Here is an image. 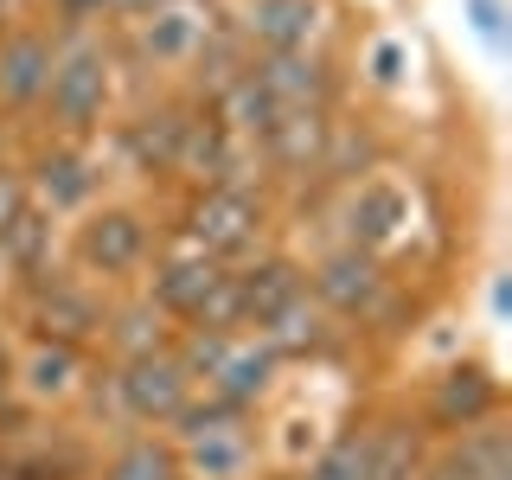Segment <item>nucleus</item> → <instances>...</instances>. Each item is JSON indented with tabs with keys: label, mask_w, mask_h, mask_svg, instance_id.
<instances>
[{
	"label": "nucleus",
	"mask_w": 512,
	"mask_h": 480,
	"mask_svg": "<svg viewBox=\"0 0 512 480\" xmlns=\"http://www.w3.org/2000/svg\"><path fill=\"white\" fill-rule=\"evenodd\" d=\"M250 77L276 109H327L333 96V64L314 52H263L250 64Z\"/></svg>",
	"instance_id": "9d476101"
},
{
	"label": "nucleus",
	"mask_w": 512,
	"mask_h": 480,
	"mask_svg": "<svg viewBox=\"0 0 512 480\" xmlns=\"http://www.w3.org/2000/svg\"><path fill=\"white\" fill-rule=\"evenodd\" d=\"M256 141H263V154L276 160V167H320L333 128H327V109H282Z\"/></svg>",
	"instance_id": "a211bd4d"
},
{
	"label": "nucleus",
	"mask_w": 512,
	"mask_h": 480,
	"mask_svg": "<svg viewBox=\"0 0 512 480\" xmlns=\"http://www.w3.org/2000/svg\"><path fill=\"white\" fill-rule=\"evenodd\" d=\"M148 52L154 58H186L205 45V20H192V13H148Z\"/></svg>",
	"instance_id": "b1692460"
},
{
	"label": "nucleus",
	"mask_w": 512,
	"mask_h": 480,
	"mask_svg": "<svg viewBox=\"0 0 512 480\" xmlns=\"http://www.w3.org/2000/svg\"><path fill=\"white\" fill-rule=\"evenodd\" d=\"M506 461H512V423L506 416H487L480 429H461V436H448L442 448H429L416 480H487L493 468H506Z\"/></svg>",
	"instance_id": "0eeeda50"
},
{
	"label": "nucleus",
	"mask_w": 512,
	"mask_h": 480,
	"mask_svg": "<svg viewBox=\"0 0 512 480\" xmlns=\"http://www.w3.org/2000/svg\"><path fill=\"white\" fill-rule=\"evenodd\" d=\"M384 288H391V276H384V263L372 250L359 244H340L327 250L314 263V308L320 314H340V320H365L384 301Z\"/></svg>",
	"instance_id": "39448f33"
},
{
	"label": "nucleus",
	"mask_w": 512,
	"mask_h": 480,
	"mask_svg": "<svg viewBox=\"0 0 512 480\" xmlns=\"http://www.w3.org/2000/svg\"><path fill=\"white\" fill-rule=\"evenodd\" d=\"M288 480H365V429H346V436H333V442L308 461V468L288 474Z\"/></svg>",
	"instance_id": "5701e85b"
},
{
	"label": "nucleus",
	"mask_w": 512,
	"mask_h": 480,
	"mask_svg": "<svg viewBox=\"0 0 512 480\" xmlns=\"http://www.w3.org/2000/svg\"><path fill=\"white\" fill-rule=\"evenodd\" d=\"M103 7H109V0H58V13H64V20H71V26L96 20V13H103Z\"/></svg>",
	"instance_id": "c85d7f7f"
},
{
	"label": "nucleus",
	"mask_w": 512,
	"mask_h": 480,
	"mask_svg": "<svg viewBox=\"0 0 512 480\" xmlns=\"http://www.w3.org/2000/svg\"><path fill=\"white\" fill-rule=\"evenodd\" d=\"M71 372H77L71 346H39L32 365H26V391L32 397H64V391H71Z\"/></svg>",
	"instance_id": "393cba45"
},
{
	"label": "nucleus",
	"mask_w": 512,
	"mask_h": 480,
	"mask_svg": "<svg viewBox=\"0 0 512 480\" xmlns=\"http://www.w3.org/2000/svg\"><path fill=\"white\" fill-rule=\"evenodd\" d=\"M231 295H237V327H269L295 295H308V269L288 256H263V263L231 276Z\"/></svg>",
	"instance_id": "9b49d317"
},
{
	"label": "nucleus",
	"mask_w": 512,
	"mask_h": 480,
	"mask_svg": "<svg viewBox=\"0 0 512 480\" xmlns=\"http://www.w3.org/2000/svg\"><path fill=\"white\" fill-rule=\"evenodd\" d=\"M372 77L378 84H397V77H404V45H391V39L372 45Z\"/></svg>",
	"instance_id": "cd10ccee"
},
{
	"label": "nucleus",
	"mask_w": 512,
	"mask_h": 480,
	"mask_svg": "<svg viewBox=\"0 0 512 480\" xmlns=\"http://www.w3.org/2000/svg\"><path fill=\"white\" fill-rule=\"evenodd\" d=\"M256 340L276 352V359H301V352L327 346V314L314 308V295H295L276 320H269V327H256Z\"/></svg>",
	"instance_id": "4be33fe9"
},
{
	"label": "nucleus",
	"mask_w": 512,
	"mask_h": 480,
	"mask_svg": "<svg viewBox=\"0 0 512 480\" xmlns=\"http://www.w3.org/2000/svg\"><path fill=\"white\" fill-rule=\"evenodd\" d=\"M52 58H58L52 32H39V26L0 32V103L7 109H39L45 77H52Z\"/></svg>",
	"instance_id": "6e6552de"
},
{
	"label": "nucleus",
	"mask_w": 512,
	"mask_h": 480,
	"mask_svg": "<svg viewBox=\"0 0 512 480\" xmlns=\"http://www.w3.org/2000/svg\"><path fill=\"white\" fill-rule=\"evenodd\" d=\"M26 192H32L39 212H84L96 199V160L84 148H71V141H58V148H45L32 160Z\"/></svg>",
	"instance_id": "1a4fd4ad"
},
{
	"label": "nucleus",
	"mask_w": 512,
	"mask_h": 480,
	"mask_svg": "<svg viewBox=\"0 0 512 480\" xmlns=\"http://www.w3.org/2000/svg\"><path fill=\"white\" fill-rule=\"evenodd\" d=\"M487 480H512V461H506V468H493V474H487Z\"/></svg>",
	"instance_id": "7c9ffc66"
},
{
	"label": "nucleus",
	"mask_w": 512,
	"mask_h": 480,
	"mask_svg": "<svg viewBox=\"0 0 512 480\" xmlns=\"http://www.w3.org/2000/svg\"><path fill=\"white\" fill-rule=\"evenodd\" d=\"M429 455V429L416 416H384L365 429V480H416Z\"/></svg>",
	"instance_id": "4468645a"
},
{
	"label": "nucleus",
	"mask_w": 512,
	"mask_h": 480,
	"mask_svg": "<svg viewBox=\"0 0 512 480\" xmlns=\"http://www.w3.org/2000/svg\"><path fill=\"white\" fill-rule=\"evenodd\" d=\"M276 352H269L263 340H237L231 352H224V365L212 378H205V391L218 397V404H237V410H250L256 397L269 391V384H276Z\"/></svg>",
	"instance_id": "f3484780"
},
{
	"label": "nucleus",
	"mask_w": 512,
	"mask_h": 480,
	"mask_svg": "<svg viewBox=\"0 0 512 480\" xmlns=\"http://www.w3.org/2000/svg\"><path fill=\"white\" fill-rule=\"evenodd\" d=\"M39 103L52 109V122L64 128V135L96 128V122H103V109H109V52L96 39H64Z\"/></svg>",
	"instance_id": "f257e3e1"
},
{
	"label": "nucleus",
	"mask_w": 512,
	"mask_h": 480,
	"mask_svg": "<svg viewBox=\"0 0 512 480\" xmlns=\"http://www.w3.org/2000/svg\"><path fill=\"white\" fill-rule=\"evenodd\" d=\"M224 282V269L212 263V256H199V250H186V256H167V263L154 269V282H148V301L167 320H192L205 308V295Z\"/></svg>",
	"instance_id": "ddd939ff"
},
{
	"label": "nucleus",
	"mask_w": 512,
	"mask_h": 480,
	"mask_svg": "<svg viewBox=\"0 0 512 480\" xmlns=\"http://www.w3.org/2000/svg\"><path fill=\"white\" fill-rule=\"evenodd\" d=\"M96 480H186L180 468V448L167 436H154V429H141V436L116 442V455L103 461V474Z\"/></svg>",
	"instance_id": "412c9836"
},
{
	"label": "nucleus",
	"mask_w": 512,
	"mask_h": 480,
	"mask_svg": "<svg viewBox=\"0 0 512 480\" xmlns=\"http://www.w3.org/2000/svg\"><path fill=\"white\" fill-rule=\"evenodd\" d=\"M199 384L186 378V365L173 359V346L160 352H141V359H122L116 365V397H122V416L141 429H167L173 416L192 404Z\"/></svg>",
	"instance_id": "f03ea898"
},
{
	"label": "nucleus",
	"mask_w": 512,
	"mask_h": 480,
	"mask_svg": "<svg viewBox=\"0 0 512 480\" xmlns=\"http://www.w3.org/2000/svg\"><path fill=\"white\" fill-rule=\"evenodd\" d=\"M103 346L116 352V365H122V359H141V352L173 346V340H167V314H160L148 295L128 301V308H103Z\"/></svg>",
	"instance_id": "aec40b11"
},
{
	"label": "nucleus",
	"mask_w": 512,
	"mask_h": 480,
	"mask_svg": "<svg viewBox=\"0 0 512 480\" xmlns=\"http://www.w3.org/2000/svg\"><path fill=\"white\" fill-rule=\"evenodd\" d=\"M404 218H410V205H404V192L397 186H384V180H372V186H359L352 192V205H346V244H359V250H384L397 231H404Z\"/></svg>",
	"instance_id": "6ab92c4d"
},
{
	"label": "nucleus",
	"mask_w": 512,
	"mask_h": 480,
	"mask_svg": "<svg viewBox=\"0 0 512 480\" xmlns=\"http://www.w3.org/2000/svg\"><path fill=\"white\" fill-rule=\"evenodd\" d=\"M487 416H500V378L480 359H461L429 384V404H423L416 423H423L429 436H461V429H480Z\"/></svg>",
	"instance_id": "20e7f679"
},
{
	"label": "nucleus",
	"mask_w": 512,
	"mask_h": 480,
	"mask_svg": "<svg viewBox=\"0 0 512 480\" xmlns=\"http://www.w3.org/2000/svg\"><path fill=\"white\" fill-rule=\"evenodd\" d=\"M320 26V0H250L244 7V39L263 52H308Z\"/></svg>",
	"instance_id": "dca6fc26"
},
{
	"label": "nucleus",
	"mask_w": 512,
	"mask_h": 480,
	"mask_svg": "<svg viewBox=\"0 0 512 480\" xmlns=\"http://www.w3.org/2000/svg\"><path fill=\"white\" fill-rule=\"evenodd\" d=\"M13 7H20V0H0V20H13Z\"/></svg>",
	"instance_id": "c756f323"
},
{
	"label": "nucleus",
	"mask_w": 512,
	"mask_h": 480,
	"mask_svg": "<svg viewBox=\"0 0 512 480\" xmlns=\"http://www.w3.org/2000/svg\"><path fill=\"white\" fill-rule=\"evenodd\" d=\"M39 333L52 346H84V340H96L103 333V301L90 295L84 282H71V276H39Z\"/></svg>",
	"instance_id": "f8f14e48"
},
{
	"label": "nucleus",
	"mask_w": 512,
	"mask_h": 480,
	"mask_svg": "<svg viewBox=\"0 0 512 480\" xmlns=\"http://www.w3.org/2000/svg\"><path fill=\"white\" fill-rule=\"evenodd\" d=\"M468 26L487 45H506V0H468Z\"/></svg>",
	"instance_id": "a878e982"
},
{
	"label": "nucleus",
	"mask_w": 512,
	"mask_h": 480,
	"mask_svg": "<svg viewBox=\"0 0 512 480\" xmlns=\"http://www.w3.org/2000/svg\"><path fill=\"white\" fill-rule=\"evenodd\" d=\"M180 468L186 480H244L256 468V429L250 416L231 429H218V436H199V442H180Z\"/></svg>",
	"instance_id": "2eb2a0df"
},
{
	"label": "nucleus",
	"mask_w": 512,
	"mask_h": 480,
	"mask_svg": "<svg viewBox=\"0 0 512 480\" xmlns=\"http://www.w3.org/2000/svg\"><path fill=\"white\" fill-rule=\"evenodd\" d=\"M148 250H154V231L128 205H103V212H90L77 224V263L90 276H128V269L148 263Z\"/></svg>",
	"instance_id": "423d86ee"
},
{
	"label": "nucleus",
	"mask_w": 512,
	"mask_h": 480,
	"mask_svg": "<svg viewBox=\"0 0 512 480\" xmlns=\"http://www.w3.org/2000/svg\"><path fill=\"white\" fill-rule=\"evenodd\" d=\"M20 205H32V192H26V173H13V167H0V224H7Z\"/></svg>",
	"instance_id": "bb28decb"
},
{
	"label": "nucleus",
	"mask_w": 512,
	"mask_h": 480,
	"mask_svg": "<svg viewBox=\"0 0 512 480\" xmlns=\"http://www.w3.org/2000/svg\"><path fill=\"white\" fill-rule=\"evenodd\" d=\"M186 237L199 256H212V263H224V256H244L256 237H263V199H256L250 186H205V199L186 212Z\"/></svg>",
	"instance_id": "7ed1b4c3"
}]
</instances>
